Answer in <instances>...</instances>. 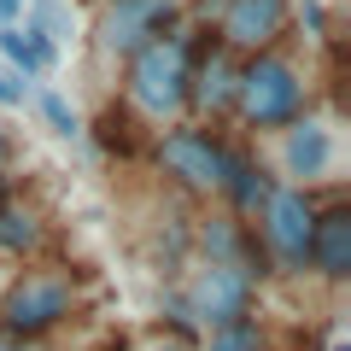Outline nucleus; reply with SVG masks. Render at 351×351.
Wrapping results in <instances>:
<instances>
[{
  "label": "nucleus",
  "instance_id": "f257e3e1",
  "mask_svg": "<svg viewBox=\"0 0 351 351\" xmlns=\"http://www.w3.org/2000/svg\"><path fill=\"white\" fill-rule=\"evenodd\" d=\"M193 53H199V29L193 24H176L164 29L158 41H147L141 53H129V76H123V94L147 123H170V117L188 112V71H193Z\"/></svg>",
  "mask_w": 351,
  "mask_h": 351
},
{
  "label": "nucleus",
  "instance_id": "f03ea898",
  "mask_svg": "<svg viewBox=\"0 0 351 351\" xmlns=\"http://www.w3.org/2000/svg\"><path fill=\"white\" fill-rule=\"evenodd\" d=\"M234 117L246 129H287L293 117H304V76H299V64H287L276 47L240 59Z\"/></svg>",
  "mask_w": 351,
  "mask_h": 351
},
{
  "label": "nucleus",
  "instance_id": "7ed1b4c3",
  "mask_svg": "<svg viewBox=\"0 0 351 351\" xmlns=\"http://www.w3.org/2000/svg\"><path fill=\"white\" fill-rule=\"evenodd\" d=\"M76 276L71 269H24L12 276V287L0 293V328L18 339H47L53 328H64L76 316Z\"/></svg>",
  "mask_w": 351,
  "mask_h": 351
},
{
  "label": "nucleus",
  "instance_id": "20e7f679",
  "mask_svg": "<svg viewBox=\"0 0 351 351\" xmlns=\"http://www.w3.org/2000/svg\"><path fill=\"white\" fill-rule=\"evenodd\" d=\"M311 228H316V199L304 188H269V199L252 217V234H258L263 258L276 276H304L311 263Z\"/></svg>",
  "mask_w": 351,
  "mask_h": 351
},
{
  "label": "nucleus",
  "instance_id": "39448f33",
  "mask_svg": "<svg viewBox=\"0 0 351 351\" xmlns=\"http://www.w3.org/2000/svg\"><path fill=\"white\" fill-rule=\"evenodd\" d=\"M182 304H188L193 328H223V322H240V316H252V304H258V281H252V269H240V263H199L193 269V281L182 287Z\"/></svg>",
  "mask_w": 351,
  "mask_h": 351
},
{
  "label": "nucleus",
  "instance_id": "423d86ee",
  "mask_svg": "<svg viewBox=\"0 0 351 351\" xmlns=\"http://www.w3.org/2000/svg\"><path fill=\"white\" fill-rule=\"evenodd\" d=\"M158 170L176 176L188 193H217L223 188V141L211 129H193V123H176L158 135Z\"/></svg>",
  "mask_w": 351,
  "mask_h": 351
},
{
  "label": "nucleus",
  "instance_id": "0eeeda50",
  "mask_svg": "<svg viewBox=\"0 0 351 351\" xmlns=\"http://www.w3.org/2000/svg\"><path fill=\"white\" fill-rule=\"evenodd\" d=\"M176 0H106L100 12V47L112 59H129L147 41H158L164 29H176Z\"/></svg>",
  "mask_w": 351,
  "mask_h": 351
},
{
  "label": "nucleus",
  "instance_id": "6e6552de",
  "mask_svg": "<svg viewBox=\"0 0 351 351\" xmlns=\"http://www.w3.org/2000/svg\"><path fill=\"white\" fill-rule=\"evenodd\" d=\"M287 18L293 6L287 0H228L223 18H217V41H223L228 53H269L281 36H287Z\"/></svg>",
  "mask_w": 351,
  "mask_h": 351
},
{
  "label": "nucleus",
  "instance_id": "1a4fd4ad",
  "mask_svg": "<svg viewBox=\"0 0 351 351\" xmlns=\"http://www.w3.org/2000/svg\"><path fill=\"white\" fill-rule=\"evenodd\" d=\"M234 88H240V53H228L223 41H205L193 53V71H188V106L199 117H234Z\"/></svg>",
  "mask_w": 351,
  "mask_h": 351
},
{
  "label": "nucleus",
  "instance_id": "9d476101",
  "mask_svg": "<svg viewBox=\"0 0 351 351\" xmlns=\"http://www.w3.org/2000/svg\"><path fill=\"white\" fill-rule=\"evenodd\" d=\"M281 164H287L293 188L322 182V176L334 170V129H328L322 117H293V123L281 129Z\"/></svg>",
  "mask_w": 351,
  "mask_h": 351
},
{
  "label": "nucleus",
  "instance_id": "9b49d317",
  "mask_svg": "<svg viewBox=\"0 0 351 351\" xmlns=\"http://www.w3.org/2000/svg\"><path fill=\"white\" fill-rule=\"evenodd\" d=\"M322 281H346L351 276V205L346 199H328L316 205V228H311V263Z\"/></svg>",
  "mask_w": 351,
  "mask_h": 351
},
{
  "label": "nucleus",
  "instance_id": "f8f14e48",
  "mask_svg": "<svg viewBox=\"0 0 351 351\" xmlns=\"http://www.w3.org/2000/svg\"><path fill=\"white\" fill-rule=\"evenodd\" d=\"M269 188H276V182L263 176V164H252L240 147H223V188H217V193L228 199V211H234V217H246V223H252L258 205L269 199Z\"/></svg>",
  "mask_w": 351,
  "mask_h": 351
},
{
  "label": "nucleus",
  "instance_id": "ddd939ff",
  "mask_svg": "<svg viewBox=\"0 0 351 351\" xmlns=\"http://www.w3.org/2000/svg\"><path fill=\"white\" fill-rule=\"evenodd\" d=\"M47 246V217L36 205H18L12 193L0 199V252H12V258H36Z\"/></svg>",
  "mask_w": 351,
  "mask_h": 351
},
{
  "label": "nucleus",
  "instance_id": "4468645a",
  "mask_svg": "<svg viewBox=\"0 0 351 351\" xmlns=\"http://www.w3.org/2000/svg\"><path fill=\"white\" fill-rule=\"evenodd\" d=\"M0 53H6V59H12L24 76H47L53 64H59V47H53V41L41 36L29 18H24V24H6V29H0Z\"/></svg>",
  "mask_w": 351,
  "mask_h": 351
},
{
  "label": "nucleus",
  "instance_id": "2eb2a0df",
  "mask_svg": "<svg viewBox=\"0 0 351 351\" xmlns=\"http://www.w3.org/2000/svg\"><path fill=\"white\" fill-rule=\"evenodd\" d=\"M205 351H269V328L258 316H240V322L205 328Z\"/></svg>",
  "mask_w": 351,
  "mask_h": 351
},
{
  "label": "nucleus",
  "instance_id": "dca6fc26",
  "mask_svg": "<svg viewBox=\"0 0 351 351\" xmlns=\"http://www.w3.org/2000/svg\"><path fill=\"white\" fill-rule=\"evenodd\" d=\"M29 24H36L59 53H64V41H76V18H71L64 0H36V6H29Z\"/></svg>",
  "mask_w": 351,
  "mask_h": 351
},
{
  "label": "nucleus",
  "instance_id": "f3484780",
  "mask_svg": "<svg viewBox=\"0 0 351 351\" xmlns=\"http://www.w3.org/2000/svg\"><path fill=\"white\" fill-rule=\"evenodd\" d=\"M41 117H47V123H53V135H64V141H71V135H82L76 112L64 106V94H53V88H41Z\"/></svg>",
  "mask_w": 351,
  "mask_h": 351
},
{
  "label": "nucleus",
  "instance_id": "a211bd4d",
  "mask_svg": "<svg viewBox=\"0 0 351 351\" xmlns=\"http://www.w3.org/2000/svg\"><path fill=\"white\" fill-rule=\"evenodd\" d=\"M0 106H24V88H18L6 71H0Z\"/></svg>",
  "mask_w": 351,
  "mask_h": 351
},
{
  "label": "nucleus",
  "instance_id": "6ab92c4d",
  "mask_svg": "<svg viewBox=\"0 0 351 351\" xmlns=\"http://www.w3.org/2000/svg\"><path fill=\"white\" fill-rule=\"evenodd\" d=\"M6 24H24V0H0V29Z\"/></svg>",
  "mask_w": 351,
  "mask_h": 351
},
{
  "label": "nucleus",
  "instance_id": "aec40b11",
  "mask_svg": "<svg viewBox=\"0 0 351 351\" xmlns=\"http://www.w3.org/2000/svg\"><path fill=\"white\" fill-rule=\"evenodd\" d=\"M0 351H29V339H18V334H6V328H0Z\"/></svg>",
  "mask_w": 351,
  "mask_h": 351
},
{
  "label": "nucleus",
  "instance_id": "412c9836",
  "mask_svg": "<svg viewBox=\"0 0 351 351\" xmlns=\"http://www.w3.org/2000/svg\"><path fill=\"white\" fill-rule=\"evenodd\" d=\"M12 152H18V147H12V135H6V129H0V170H6V164H12Z\"/></svg>",
  "mask_w": 351,
  "mask_h": 351
},
{
  "label": "nucleus",
  "instance_id": "4be33fe9",
  "mask_svg": "<svg viewBox=\"0 0 351 351\" xmlns=\"http://www.w3.org/2000/svg\"><path fill=\"white\" fill-rule=\"evenodd\" d=\"M152 351H188V346H182V339H164V346H152Z\"/></svg>",
  "mask_w": 351,
  "mask_h": 351
},
{
  "label": "nucleus",
  "instance_id": "5701e85b",
  "mask_svg": "<svg viewBox=\"0 0 351 351\" xmlns=\"http://www.w3.org/2000/svg\"><path fill=\"white\" fill-rule=\"evenodd\" d=\"M6 193H12V182H6V170H0V199H6Z\"/></svg>",
  "mask_w": 351,
  "mask_h": 351
},
{
  "label": "nucleus",
  "instance_id": "b1692460",
  "mask_svg": "<svg viewBox=\"0 0 351 351\" xmlns=\"http://www.w3.org/2000/svg\"><path fill=\"white\" fill-rule=\"evenodd\" d=\"M112 351H129V346H123V339H117V346H112Z\"/></svg>",
  "mask_w": 351,
  "mask_h": 351
}]
</instances>
